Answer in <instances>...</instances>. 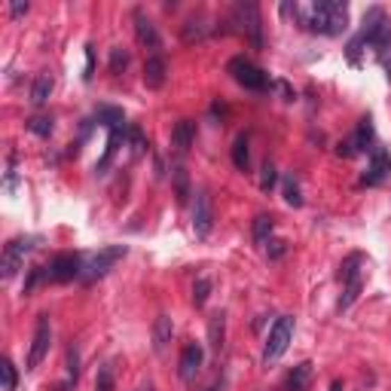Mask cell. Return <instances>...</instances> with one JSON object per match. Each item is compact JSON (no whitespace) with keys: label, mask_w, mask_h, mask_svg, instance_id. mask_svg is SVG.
I'll list each match as a JSON object with an SVG mask.
<instances>
[{"label":"cell","mask_w":391,"mask_h":391,"mask_svg":"<svg viewBox=\"0 0 391 391\" xmlns=\"http://www.w3.org/2000/svg\"><path fill=\"white\" fill-rule=\"evenodd\" d=\"M294 15H300V22L315 34H327V37H340L349 25V6L340 0H318L312 6H297L294 3Z\"/></svg>","instance_id":"1"},{"label":"cell","mask_w":391,"mask_h":391,"mask_svg":"<svg viewBox=\"0 0 391 391\" xmlns=\"http://www.w3.org/2000/svg\"><path fill=\"white\" fill-rule=\"evenodd\" d=\"M226 71H229V76H233L242 89H248V92H263L266 86H269V74H266L263 67H257L254 61L244 58V56L229 58Z\"/></svg>","instance_id":"2"},{"label":"cell","mask_w":391,"mask_h":391,"mask_svg":"<svg viewBox=\"0 0 391 391\" xmlns=\"http://www.w3.org/2000/svg\"><path fill=\"white\" fill-rule=\"evenodd\" d=\"M342 300H340V309H349L351 303L361 297V288H364V254H351L346 257L342 263Z\"/></svg>","instance_id":"3"},{"label":"cell","mask_w":391,"mask_h":391,"mask_svg":"<svg viewBox=\"0 0 391 391\" xmlns=\"http://www.w3.org/2000/svg\"><path fill=\"white\" fill-rule=\"evenodd\" d=\"M290 340H294V318H290V315H281V318L269 327V336H266V346H263V361H266V364L278 361V358L288 351Z\"/></svg>","instance_id":"4"},{"label":"cell","mask_w":391,"mask_h":391,"mask_svg":"<svg viewBox=\"0 0 391 391\" xmlns=\"http://www.w3.org/2000/svg\"><path fill=\"white\" fill-rule=\"evenodd\" d=\"M233 22L239 25V31L248 37V43L254 49H263V19H260L257 3H239L233 10Z\"/></svg>","instance_id":"5"},{"label":"cell","mask_w":391,"mask_h":391,"mask_svg":"<svg viewBox=\"0 0 391 391\" xmlns=\"http://www.w3.org/2000/svg\"><path fill=\"white\" fill-rule=\"evenodd\" d=\"M83 257L74 254V251H61V254L52 257L49 269H46V278L56 281V285H67V281H74L76 275H83Z\"/></svg>","instance_id":"6"},{"label":"cell","mask_w":391,"mask_h":391,"mask_svg":"<svg viewBox=\"0 0 391 391\" xmlns=\"http://www.w3.org/2000/svg\"><path fill=\"white\" fill-rule=\"evenodd\" d=\"M122 257H126V244H110V248H101L98 254L89 257V263H86V278H89V281L104 278V275L110 272Z\"/></svg>","instance_id":"7"},{"label":"cell","mask_w":391,"mask_h":391,"mask_svg":"<svg viewBox=\"0 0 391 391\" xmlns=\"http://www.w3.org/2000/svg\"><path fill=\"white\" fill-rule=\"evenodd\" d=\"M28 251H31V239H25V235H15V239L6 242L3 260H0V275H3V278H13V275L22 269V263H25Z\"/></svg>","instance_id":"8"},{"label":"cell","mask_w":391,"mask_h":391,"mask_svg":"<svg viewBox=\"0 0 391 391\" xmlns=\"http://www.w3.org/2000/svg\"><path fill=\"white\" fill-rule=\"evenodd\" d=\"M49 342H52V327H49V315H40L37 318V331H34V340H31V351H28V370H37L43 364L46 351H49Z\"/></svg>","instance_id":"9"},{"label":"cell","mask_w":391,"mask_h":391,"mask_svg":"<svg viewBox=\"0 0 391 391\" xmlns=\"http://www.w3.org/2000/svg\"><path fill=\"white\" fill-rule=\"evenodd\" d=\"M202 361H205V349L202 342H187L181 351V361H178V376L183 382H193L196 373L202 370Z\"/></svg>","instance_id":"10"},{"label":"cell","mask_w":391,"mask_h":391,"mask_svg":"<svg viewBox=\"0 0 391 391\" xmlns=\"http://www.w3.org/2000/svg\"><path fill=\"white\" fill-rule=\"evenodd\" d=\"M214 226V211H211V196L208 190H199L196 193V208H193V229L199 239H205V235L211 233Z\"/></svg>","instance_id":"11"},{"label":"cell","mask_w":391,"mask_h":391,"mask_svg":"<svg viewBox=\"0 0 391 391\" xmlns=\"http://www.w3.org/2000/svg\"><path fill=\"white\" fill-rule=\"evenodd\" d=\"M385 178H391V156L385 150H373V156H370V165H367V172H364V181L367 187H376V183H382Z\"/></svg>","instance_id":"12"},{"label":"cell","mask_w":391,"mask_h":391,"mask_svg":"<svg viewBox=\"0 0 391 391\" xmlns=\"http://www.w3.org/2000/svg\"><path fill=\"white\" fill-rule=\"evenodd\" d=\"M132 22H135V34H138V43H141V46H147V49H159V46H163L156 25H153L150 15L144 13V10H135L132 13Z\"/></svg>","instance_id":"13"},{"label":"cell","mask_w":391,"mask_h":391,"mask_svg":"<svg viewBox=\"0 0 391 391\" xmlns=\"http://www.w3.org/2000/svg\"><path fill=\"white\" fill-rule=\"evenodd\" d=\"M196 141V122L193 119H178L172 128V147L178 153H187Z\"/></svg>","instance_id":"14"},{"label":"cell","mask_w":391,"mask_h":391,"mask_svg":"<svg viewBox=\"0 0 391 391\" xmlns=\"http://www.w3.org/2000/svg\"><path fill=\"white\" fill-rule=\"evenodd\" d=\"M163 83H165V58L153 52V56L144 61V86L147 89H163Z\"/></svg>","instance_id":"15"},{"label":"cell","mask_w":391,"mask_h":391,"mask_svg":"<svg viewBox=\"0 0 391 391\" xmlns=\"http://www.w3.org/2000/svg\"><path fill=\"white\" fill-rule=\"evenodd\" d=\"M172 336H174L172 318H168V315H159L156 321H153V349H156V355H163V351L168 349Z\"/></svg>","instance_id":"16"},{"label":"cell","mask_w":391,"mask_h":391,"mask_svg":"<svg viewBox=\"0 0 391 391\" xmlns=\"http://www.w3.org/2000/svg\"><path fill=\"white\" fill-rule=\"evenodd\" d=\"M52 86H56L52 74H40V76H37L34 86H31V104H34V107H43L46 101H49V95H52Z\"/></svg>","instance_id":"17"},{"label":"cell","mask_w":391,"mask_h":391,"mask_svg":"<svg viewBox=\"0 0 391 391\" xmlns=\"http://www.w3.org/2000/svg\"><path fill=\"white\" fill-rule=\"evenodd\" d=\"M309 382H312V364L309 361L297 364L294 370L288 373V391H309Z\"/></svg>","instance_id":"18"},{"label":"cell","mask_w":391,"mask_h":391,"mask_svg":"<svg viewBox=\"0 0 391 391\" xmlns=\"http://www.w3.org/2000/svg\"><path fill=\"white\" fill-rule=\"evenodd\" d=\"M351 144H355V150H376L373 144H376V135H373V122H370V117H364L361 122H358V132H355V138H351Z\"/></svg>","instance_id":"19"},{"label":"cell","mask_w":391,"mask_h":391,"mask_svg":"<svg viewBox=\"0 0 391 391\" xmlns=\"http://www.w3.org/2000/svg\"><path fill=\"white\" fill-rule=\"evenodd\" d=\"M224 333H226V312H214L211 321H208V336H211V351L224 349Z\"/></svg>","instance_id":"20"},{"label":"cell","mask_w":391,"mask_h":391,"mask_svg":"<svg viewBox=\"0 0 391 391\" xmlns=\"http://www.w3.org/2000/svg\"><path fill=\"white\" fill-rule=\"evenodd\" d=\"M233 165L239 168V172H248V165H251V153H248V135H239L233 141Z\"/></svg>","instance_id":"21"},{"label":"cell","mask_w":391,"mask_h":391,"mask_svg":"<svg viewBox=\"0 0 391 391\" xmlns=\"http://www.w3.org/2000/svg\"><path fill=\"white\" fill-rule=\"evenodd\" d=\"M275 229V217H269V214H260V217H254V242L257 244H266L269 242Z\"/></svg>","instance_id":"22"},{"label":"cell","mask_w":391,"mask_h":391,"mask_svg":"<svg viewBox=\"0 0 391 391\" xmlns=\"http://www.w3.org/2000/svg\"><path fill=\"white\" fill-rule=\"evenodd\" d=\"M172 178H174V193H178V202L183 205V202H187L190 196H193V193H190V181H187V172H183V168H174V172H172Z\"/></svg>","instance_id":"23"},{"label":"cell","mask_w":391,"mask_h":391,"mask_svg":"<svg viewBox=\"0 0 391 391\" xmlns=\"http://www.w3.org/2000/svg\"><path fill=\"white\" fill-rule=\"evenodd\" d=\"M28 128H31V132H34L37 138H49L56 126H52L49 117H31V119H28Z\"/></svg>","instance_id":"24"},{"label":"cell","mask_w":391,"mask_h":391,"mask_svg":"<svg viewBox=\"0 0 391 391\" xmlns=\"http://www.w3.org/2000/svg\"><path fill=\"white\" fill-rule=\"evenodd\" d=\"M0 373H3V391H15L19 373H15V367H13L10 358H3V361H0Z\"/></svg>","instance_id":"25"},{"label":"cell","mask_w":391,"mask_h":391,"mask_svg":"<svg viewBox=\"0 0 391 391\" xmlns=\"http://www.w3.org/2000/svg\"><path fill=\"white\" fill-rule=\"evenodd\" d=\"M95 391H113V367H110V364L98 367V376H95Z\"/></svg>","instance_id":"26"},{"label":"cell","mask_w":391,"mask_h":391,"mask_svg":"<svg viewBox=\"0 0 391 391\" xmlns=\"http://www.w3.org/2000/svg\"><path fill=\"white\" fill-rule=\"evenodd\" d=\"M285 202L294 205V208H300L303 205V196H300V183L294 178H285Z\"/></svg>","instance_id":"27"},{"label":"cell","mask_w":391,"mask_h":391,"mask_svg":"<svg viewBox=\"0 0 391 391\" xmlns=\"http://www.w3.org/2000/svg\"><path fill=\"white\" fill-rule=\"evenodd\" d=\"M275 178H278V174H275V165L263 163V168H260V190H263V193H269V190L275 187Z\"/></svg>","instance_id":"28"},{"label":"cell","mask_w":391,"mask_h":391,"mask_svg":"<svg viewBox=\"0 0 391 391\" xmlns=\"http://www.w3.org/2000/svg\"><path fill=\"white\" fill-rule=\"evenodd\" d=\"M126 65H128V52L122 49V46H113L110 49V71L119 74V71H126Z\"/></svg>","instance_id":"29"},{"label":"cell","mask_w":391,"mask_h":391,"mask_svg":"<svg viewBox=\"0 0 391 391\" xmlns=\"http://www.w3.org/2000/svg\"><path fill=\"white\" fill-rule=\"evenodd\" d=\"M208 294H211V281L208 278H199L193 285V303L196 306H205L208 303Z\"/></svg>","instance_id":"30"},{"label":"cell","mask_w":391,"mask_h":391,"mask_svg":"<svg viewBox=\"0 0 391 391\" xmlns=\"http://www.w3.org/2000/svg\"><path fill=\"white\" fill-rule=\"evenodd\" d=\"M67 379H80V355H76V349L71 346L67 349Z\"/></svg>","instance_id":"31"},{"label":"cell","mask_w":391,"mask_h":391,"mask_svg":"<svg viewBox=\"0 0 391 391\" xmlns=\"http://www.w3.org/2000/svg\"><path fill=\"white\" fill-rule=\"evenodd\" d=\"M128 144H132V150H135V153H141L144 147H147V141H144L141 128H128Z\"/></svg>","instance_id":"32"},{"label":"cell","mask_w":391,"mask_h":391,"mask_svg":"<svg viewBox=\"0 0 391 391\" xmlns=\"http://www.w3.org/2000/svg\"><path fill=\"white\" fill-rule=\"evenodd\" d=\"M92 71H95V49H92V46H86V80H92Z\"/></svg>","instance_id":"33"},{"label":"cell","mask_w":391,"mask_h":391,"mask_svg":"<svg viewBox=\"0 0 391 391\" xmlns=\"http://www.w3.org/2000/svg\"><path fill=\"white\" fill-rule=\"evenodd\" d=\"M379 58H382V67H385V71L391 74V40H388V46H385V49L379 52Z\"/></svg>","instance_id":"34"},{"label":"cell","mask_w":391,"mask_h":391,"mask_svg":"<svg viewBox=\"0 0 391 391\" xmlns=\"http://www.w3.org/2000/svg\"><path fill=\"white\" fill-rule=\"evenodd\" d=\"M10 13H13V19H19V15H25V13H28V3H13V6H10Z\"/></svg>","instance_id":"35"},{"label":"cell","mask_w":391,"mask_h":391,"mask_svg":"<svg viewBox=\"0 0 391 391\" xmlns=\"http://www.w3.org/2000/svg\"><path fill=\"white\" fill-rule=\"evenodd\" d=\"M272 244V257H281L285 254V242H269Z\"/></svg>","instance_id":"36"},{"label":"cell","mask_w":391,"mask_h":391,"mask_svg":"<svg viewBox=\"0 0 391 391\" xmlns=\"http://www.w3.org/2000/svg\"><path fill=\"white\" fill-rule=\"evenodd\" d=\"M74 385H76V382H74V379H67V382H61V385H56V391H71Z\"/></svg>","instance_id":"37"},{"label":"cell","mask_w":391,"mask_h":391,"mask_svg":"<svg viewBox=\"0 0 391 391\" xmlns=\"http://www.w3.org/2000/svg\"><path fill=\"white\" fill-rule=\"evenodd\" d=\"M205 391H224V379H220V382H214V385H208Z\"/></svg>","instance_id":"38"},{"label":"cell","mask_w":391,"mask_h":391,"mask_svg":"<svg viewBox=\"0 0 391 391\" xmlns=\"http://www.w3.org/2000/svg\"><path fill=\"white\" fill-rule=\"evenodd\" d=\"M331 391H342V382H340V379H336V382H333V385H331Z\"/></svg>","instance_id":"39"},{"label":"cell","mask_w":391,"mask_h":391,"mask_svg":"<svg viewBox=\"0 0 391 391\" xmlns=\"http://www.w3.org/2000/svg\"><path fill=\"white\" fill-rule=\"evenodd\" d=\"M144 391H147V388H144Z\"/></svg>","instance_id":"40"}]
</instances>
